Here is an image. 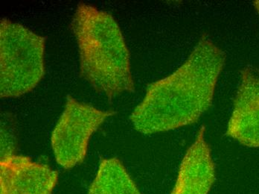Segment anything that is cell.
<instances>
[{
    "instance_id": "cell-1",
    "label": "cell",
    "mask_w": 259,
    "mask_h": 194,
    "mask_svg": "<svg viewBox=\"0 0 259 194\" xmlns=\"http://www.w3.org/2000/svg\"><path fill=\"white\" fill-rule=\"evenodd\" d=\"M226 55L206 34L173 73L148 86L131 121L136 130L152 135L192 125L211 106Z\"/></svg>"
},
{
    "instance_id": "cell-2",
    "label": "cell",
    "mask_w": 259,
    "mask_h": 194,
    "mask_svg": "<svg viewBox=\"0 0 259 194\" xmlns=\"http://www.w3.org/2000/svg\"><path fill=\"white\" fill-rule=\"evenodd\" d=\"M72 28L78 42L82 78L109 99L134 92L129 50L113 16L80 3Z\"/></svg>"
},
{
    "instance_id": "cell-3",
    "label": "cell",
    "mask_w": 259,
    "mask_h": 194,
    "mask_svg": "<svg viewBox=\"0 0 259 194\" xmlns=\"http://www.w3.org/2000/svg\"><path fill=\"white\" fill-rule=\"evenodd\" d=\"M46 39L8 20L0 24V95L18 97L37 86L45 74Z\"/></svg>"
},
{
    "instance_id": "cell-4",
    "label": "cell",
    "mask_w": 259,
    "mask_h": 194,
    "mask_svg": "<svg viewBox=\"0 0 259 194\" xmlns=\"http://www.w3.org/2000/svg\"><path fill=\"white\" fill-rule=\"evenodd\" d=\"M115 112L102 111L79 102L68 96L64 113L52 135V146L56 162L64 169L81 164L86 157L93 133Z\"/></svg>"
},
{
    "instance_id": "cell-5",
    "label": "cell",
    "mask_w": 259,
    "mask_h": 194,
    "mask_svg": "<svg viewBox=\"0 0 259 194\" xmlns=\"http://www.w3.org/2000/svg\"><path fill=\"white\" fill-rule=\"evenodd\" d=\"M227 136L247 147H259V69L246 67L234 99Z\"/></svg>"
},
{
    "instance_id": "cell-6",
    "label": "cell",
    "mask_w": 259,
    "mask_h": 194,
    "mask_svg": "<svg viewBox=\"0 0 259 194\" xmlns=\"http://www.w3.org/2000/svg\"><path fill=\"white\" fill-rule=\"evenodd\" d=\"M58 180V172L26 156L2 157L0 194H52Z\"/></svg>"
},
{
    "instance_id": "cell-7",
    "label": "cell",
    "mask_w": 259,
    "mask_h": 194,
    "mask_svg": "<svg viewBox=\"0 0 259 194\" xmlns=\"http://www.w3.org/2000/svg\"><path fill=\"white\" fill-rule=\"evenodd\" d=\"M214 180L215 167L202 126L182 160L170 194H208Z\"/></svg>"
},
{
    "instance_id": "cell-8",
    "label": "cell",
    "mask_w": 259,
    "mask_h": 194,
    "mask_svg": "<svg viewBox=\"0 0 259 194\" xmlns=\"http://www.w3.org/2000/svg\"><path fill=\"white\" fill-rule=\"evenodd\" d=\"M88 194H142L123 164L116 158L102 162Z\"/></svg>"
},
{
    "instance_id": "cell-9",
    "label": "cell",
    "mask_w": 259,
    "mask_h": 194,
    "mask_svg": "<svg viewBox=\"0 0 259 194\" xmlns=\"http://www.w3.org/2000/svg\"><path fill=\"white\" fill-rule=\"evenodd\" d=\"M253 6L254 7H255V10H256L257 13H258L259 17V0H255V1H254Z\"/></svg>"
}]
</instances>
